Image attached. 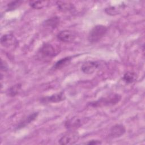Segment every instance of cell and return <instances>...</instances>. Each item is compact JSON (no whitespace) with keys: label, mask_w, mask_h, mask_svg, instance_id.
I'll return each instance as SVG.
<instances>
[{"label":"cell","mask_w":145,"mask_h":145,"mask_svg":"<svg viewBox=\"0 0 145 145\" xmlns=\"http://www.w3.org/2000/svg\"><path fill=\"white\" fill-rule=\"evenodd\" d=\"M22 84L17 83L11 86L7 90V95L10 97H14L18 95L21 91Z\"/></svg>","instance_id":"17"},{"label":"cell","mask_w":145,"mask_h":145,"mask_svg":"<svg viewBox=\"0 0 145 145\" xmlns=\"http://www.w3.org/2000/svg\"><path fill=\"white\" fill-rule=\"evenodd\" d=\"M60 52L59 48L54 47L49 43L44 44L39 50L40 53L44 57L47 58H52L57 56Z\"/></svg>","instance_id":"5"},{"label":"cell","mask_w":145,"mask_h":145,"mask_svg":"<svg viewBox=\"0 0 145 145\" xmlns=\"http://www.w3.org/2000/svg\"><path fill=\"white\" fill-rule=\"evenodd\" d=\"M72 58V57L71 56H67L63 58H61V59L58 60L57 62H56V63L52 67V69L56 70H59L65 67L70 63Z\"/></svg>","instance_id":"14"},{"label":"cell","mask_w":145,"mask_h":145,"mask_svg":"<svg viewBox=\"0 0 145 145\" xmlns=\"http://www.w3.org/2000/svg\"><path fill=\"white\" fill-rule=\"evenodd\" d=\"M125 6L124 4H121L116 6H110L105 8V12L109 15H116L120 14L125 8Z\"/></svg>","instance_id":"13"},{"label":"cell","mask_w":145,"mask_h":145,"mask_svg":"<svg viewBox=\"0 0 145 145\" xmlns=\"http://www.w3.org/2000/svg\"><path fill=\"white\" fill-rule=\"evenodd\" d=\"M108 28L102 24L96 25L90 30L88 35V40L92 44L99 42L106 35Z\"/></svg>","instance_id":"2"},{"label":"cell","mask_w":145,"mask_h":145,"mask_svg":"<svg viewBox=\"0 0 145 145\" xmlns=\"http://www.w3.org/2000/svg\"><path fill=\"white\" fill-rule=\"evenodd\" d=\"M1 44L3 47L12 50L18 45V41L13 34L7 33L1 36Z\"/></svg>","instance_id":"4"},{"label":"cell","mask_w":145,"mask_h":145,"mask_svg":"<svg viewBox=\"0 0 145 145\" xmlns=\"http://www.w3.org/2000/svg\"><path fill=\"white\" fill-rule=\"evenodd\" d=\"M39 115V112H33L29 115H28L27 117H26L25 118L19 122V123L17 125L16 129H22L31 122H32L33 121H35L37 116Z\"/></svg>","instance_id":"11"},{"label":"cell","mask_w":145,"mask_h":145,"mask_svg":"<svg viewBox=\"0 0 145 145\" xmlns=\"http://www.w3.org/2000/svg\"><path fill=\"white\" fill-rule=\"evenodd\" d=\"M76 37V33L68 29L62 30L57 35V39L63 42H72L75 40Z\"/></svg>","instance_id":"7"},{"label":"cell","mask_w":145,"mask_h":145,"mask_svg":"<svg viewBox=\"0 0 145 145\" xmlns=\"http://www.w3.org/2000/svg\"><path fill=\"white\" fill-rule=\"evenodd\" d=\"M100 66V63L97 61H88L84 62L81 66L82 71L86 74L93 73Z\"/></svg>","instance_id":"9"},{"label":"cell","mask_w":145,"mask_h":145,"mask_svg":"<svg viewBox=\"0 0 145 145\" xmlns=\"http://www.w3.org/2000/svg\"><path fill=\"white\" fill-rule=\"evenodd\" d=\"M84 123V120L83 118L73 117L66 121L65 126L69 130H75V129L81 126Z\"/></svg>","instance_id":"8"},{"label":"cell","mask_w":145,"mask_h":145,"mask_svg":"<svg viewBox=\"0 0 145 145\" xmlns=\"http://www.w3.org/2000/svg\"><path fill=\"white\" fill-rule=\"evenodd\" d=\"M49 4V1H31L29 2V6L32 8L37 10L42 9L48 6Z\"/></svg>","instance_id":"16"},{"label":"cell","mask_w":145,"mask_h":145,"mask_svg":"<svg viewBox=\"0 0 145 145\" xmlns=\"http://www.w3.org/2000/svg\"><path fill=\"white\" fill-rule=\"evenodd\" d=\"M102 142L99 140H91L88 142L85 143L86 144H89V145H97V144H101Z\"/></svg>","instance_id":"20"},{"label":"cell","mask_w":145,"mask_h":145,"mask_svg":"<svg viewBox=\"0 0 145 145\" xmlns=\"http://www.w3.org/2000/svg\"><path fill=\"white\" fill-rule=\"evenodd\" d=\"M22 3L23 1H14L9 2L7 5V11H10L15 10L16 8L20 6Z\"/></svg>","instance_id":"19"},{"label":"cell","mask_w":145,"mask_h":145,"mask_svg":"<svg viewBox=\"0 0 145 145\" xmlns=\"http://www.w3.org/2000/svg\"><path fill=\"white\" fill-rule=\"evenodd\" d=\"M137 75L135 72L133 71H127L125 72L122 77L123 80L127 84H131L136 81Z\"/></svg>","instance_id":"18"},{"label":"cell","mask_w":145,"mask_h":145,"mask_svg":"<svg viewBox=\"0 0 145 145\" xmlns=\"http://www.w3.org/2000/svg\"><path fill=\"white\" fill-rule=\"evenodd\" d=\"M66 99L65 95L63 91L54 93L51 96L42 97L40 99V103L42 104L57 103L61 102Z\"/></svg>","instance_id":"6"},{"label":"cell","mask_w":145,"mask_h":145,"mask_svg":"<svg viewBox=\"0 0 145 145\" xmlns=\"http://www.w3.org/2000/svg\"><path fill=\"white\" fill-rule=\"evenodd\" d=\"M79 139V133L75 130H70L61 137L58 143L61 145H71L75 144Z\"/></svg>","instance_id":"3"},{"label":"cell","mask_w":145,"mask_h":145,"mask_svg":"<svg viewBox=\"0 0 145 145\" xmlns=\"http://www.w3.org/2000/svg\"><path fill=\"white\" fill-rule=\"evenodd\" d=\"M125 132L126 128L122 124H116L110 128L109 136L113 138H118L123 135Z\"/></svg>","instance_id":"10"},{"label":"cell","mask_w":145,"mask_h":145,"mask_svg":"<svg viewBox=\"0 0 145 145\" xmlns=\"http://www.w3.org/2000/svg\"><path fill=\"white\" fill-rule=\"evenodd\" d=\"M1 71H6L8 70V67H7V64L2 59L1 60Z\"/></svg>","instance_id":"21"},{"label":"cell","mask_w":145,"mask_h":145,"mask_svg":"<svg viewBox=\"0 0 145 145\" xmlns=\"http://www.w3.org/2000/svg\"><path fill=\"white\" fill-rule=\"evenodd\" d=\"M121 95L113 93L106 96L101 97L96 101L89 103V105L93 108H101L104 106H110L116 105L121 100Z\"/></svg>","instance_id":"1"},{"label":"cell","mask_w":145,"mask_h":145,"mask_svg":"<svg viewBox=\"0 0 145 145\" xmlns=\"http://www.w3.org/2000/svg\"><path fill=\"white\" fill-rule=\"evenodd\" d=\"M56 5L58 10L63 12H71L75 9L74 5L70 2L57 1Z\"/></svg>","instance_id":"12"},{"label":"cell","mask_w":145,"mask_h":145,"mask_svg":"<svg viewBox=\"0 0 145 145\" xmlns=\"http://www.w3.org/2000/svg\"><path fill=\"white\" fill-rule=\"evenodd\" d=\"M59 22H60V19L59 17L53 16L46 20L43 23V25L45 27H46L50 29H54L59 25Z\"/></svg>","instance_id":"15"}]
</instances>
